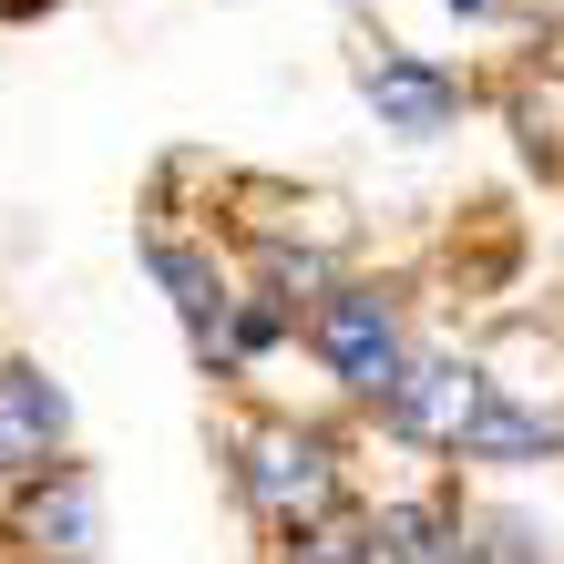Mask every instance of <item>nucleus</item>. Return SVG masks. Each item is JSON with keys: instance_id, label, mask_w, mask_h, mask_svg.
Masks as SVG:
<instances>
[{"instance_id": "f257e3e1", "label": "nucleus", "mask_w": 564, "mask_h": 564, "mask_svg": "<svg viewBox=\"0 0 564 564\" xmlns=\"http://www.w3.org/2000/svg\"><path fill=\"white\" fill-rule=\"evenodd\" d=\"M237 503L268 523V534H308L349 503V473H339V442L297 411H268L237 431Z\"/></svg>"}, {"instance_id": "f03ea898", "label": "nucleus", "mask_w": 564, "mask_h": 564, "mask_svg": "<svg viewBox=\"0 0 564 564\" xmlns=\"http://www.w3.org/2000/svg\"><path fill=\"white\" fill-rule=\"evenodd\" d=\"M308 349H318V370L349 390V401H390L401 390V370H411V328H401V297L390 288H370V278H339L328 297H308Z\"/></svg>"}, {"instance_id": "7ed1b4c3", "label": "nucleus", "mask_w": 564, "mask_h": 564, "mask_svg": "<svg viewBox=\"0 0 564 564\" xmlns=\"http://www.w3.org/2000/svg\"><path fill=\"white\" fill-rule=\"evenodd\" d=\"M0 544L21 564H93L104 544V482L83 473V462H42V473H21V503L0 523Z\"/></svg>"}, {"instance_id": "20e7f679", "label": "nucleus", "mask_w": 564, "mask_h": 564, "mask_svg": "<svg viewBox=\"0 0 564 564\" xmlns=\"http://www.w3.org/2000/svg\"><path fill=\"white\" fill-rule=\"evenodd\" d=\"M492 401V380H482V359H462V349H411V370L401 390L380 401V421L401 431L411 452H462V431H473V411Z\"/></svg>"}, {"instance_id": "39448f33", "label": "nucleus", "mask_w": 564, "mask_h": 564, "mask_svg": "<svg viewBox=\"0 0 564 564\" xmlns=\"http://www.w3.org/2000/svg\"><path fill=\"white\" fill-rule=\"evenodd\" d=\"M144 268H154V288L175 297V318H185V339H195V359H206V380H226V318H237V278H226V257L216 247H195V237H144Z\"/></svg>"}, {"instance_id": "423d86ee", "label": "nucleus", "mask_w": 564, "mask_h": 564, "mask_svg": "<svg viewBox=\"0 0 564 564\" xmlns=\"http://www.w3.org/2000/svg\"><path fill=\"white\" fill-rule=\"evenodd\" d=\"M359 93H370V113H380V134H401V144H431V134H452L462 123V73H442V62H421V52H359Z\"/></svg>"}, {"instance_id": "0eeeda50", "label": "nucleus", "mask_w": 564, "mask_h": 564, "mask_svg": "<svg viewBox=\"0 0 564 564\" xmlns=\"http://www.w3.org/2000/svg\"><path fill=\"white\" fill-rule=\"evenodd\" d=\"M73 452V401L42 359H0V473H42V462Z\"/></svg>"}, {"instance_id": "6e6552de", "label": "nucleus", "mask_w": 564, "mask_h": 564, "mask_svg": "<svg viewBox=\"0 0 564 564\" xmlns=\"http://www.w3.org/2000/svg\"><path fill=\"white\" fill-rule=\"evenodd\" d=\"M554 452H564V421L523 401H482L473 431H462V462H554Z\"/></svg>"}, {"instance_id": "1a4fd4ad", "label": "nucleus", "mask_w": 564, "mask_h": 564, "mask_svg": "<svg viewBox=\"0 0 564 564\" xmlns=\"http://www.w3.org/2000/svg\"><path fill=\"white\" fill-rule=\"evenodd\" d=\"M278 564H401V554H390L380 544V523L370 513H328V523H308V534H278Z\"/></svg>"}, {"instance_id": "9d476101", "label": "nucleus", "mask_w": 564, "mask_h": 564, "mask_svg": "<svg viewBox=\"0 0 564 564\" xmlns=\"http://www.w3.org/2000/svg\"><path fill=\"white\" fill-rule=\"evenodd\" d=\"M513 134L534 164H564V62H544V73L513 83Z\"/></svg>"}, {"instance_id": "9b49d317", "label": "nucleus", "mask_w": 564, "mask_h": 564, "mask_svg": "<svg viewBox=\"0 0 564 564\" xmlns=\"http://www.w3.org/2000/svg\"><path fill=\"white\" fill-rule=\"evenodd\" d=\"M452 11H492V0H452Z\"/></svg>"}]
</instances>
